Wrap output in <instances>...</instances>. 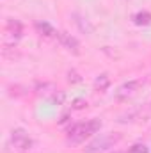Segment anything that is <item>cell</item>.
Wrapping results in <instances>:
<instances>
[{
	"instance_id": "1",
	"label": "cell",
	"mask_w": 151,
	"mask_h": 153,
	"mask_svg": "<svg viewBox=\"0 0 151 153\" xmlns=\"http://www.w3.org/2000/svg\"><path fill=\"white\" fill-rule=\"evenodd\" d=\"M100 128H101V121L96 119V117L87 119V121H82V123H76V125H73V126L68 130V134H66V143H68V144H73V146L82 144L85 139H89V137H93L94 134H98Z\"/></svg>"
},
{
	"instance_id": "9",
	"label": "cell",
	"mask_w": 151,
	"mask_h": 153,
	"mask_svg": "<svg viewBox=\"0 0 151 153\" xmlns=\"http://www.w3.org/2000/svg\"><path fill=\"white\" fill-rule=\"evenodd\" d=\"M132 20H133L135 25H139V27H146V25H150L151 23V13H148V11H139V13L133 14Z\"/></svg>"
},
{
	"instance_id": "10",
	"label": "cell",
	"mask_w": 151,
	"mask_h": 153,
	"mask_svg": "<svg viewBox=\"0 0 151 153\" xmlns=\"http://www.w3.org/2000/svg\"><path fill=\"white\" fill-rule=\"evenodd\" d=\"M109 85H110V78H109L107 73H101L100 76H96V80H94V87H96L98 91H105Z\"/></svg>"
},
{
	"instance_id": "15",
	"label": "cell",
	"mask_w": 151,
	"mask_h": 153,
	"mask_svg": "<svg viewBox=\"0 0 151 153\" xmlns=\"http://www.w3.org/2000/svg\"><path fill=\"white\" fill-rule=\"evenodd\" d=\"M114 153H128V152H114Z\"/></svg>"
},
{
	"instance_id": "8",
	"label": "cell",
	"mask_w": 151,
	"mask_h": 153,
	"mask_svg": "<svg viewBox=\"0 0 151 153\" xmlns=\"http://www.w3.org/2000/svg\"><path fill=\"white\" fill-rule=\"evenodd\" d=\"M73 18H75V23L78 25V29H80L84 34H87V36H89V34H93V32H94V27L89 23V20H87V18L80 16L78 13H75V14H73Z\"/></svg>"
},
{
	"instance_id": "4",
	"label": "cell",
	"mask_w": 151,
	"mask_h": 153,
	"mask_svg": "<svg viewBox=\"0 0 151 153\" xmlns=\"http://www.w3.org/2000/svg\"><path fill=\"white\" fill-rule=\"evenodd\" d=\"M141 84H142L141 80H128V82L121 84V85L115 89V93H114L115 100H128V98H132V96L139 91Z\"/></svg>"
},
{
	"instance_id": "11",
	"label": "cell",
	"mask_w": 151,
	"mask_h": 153,
	"mask_svg": "<svg viewBox=\"0 0 151 153\" xmlns=\"http://www.w3.org/2000/svg\"><path fill=\"white\" fill-rule=\"evenodd\" d=\"M148 152H150V148L146 144H142V143H137L128 150V153H148Z\"/></svg>"
},
{
	"instance_id": "3",
	"label": "cell",
	"mask_w": 151,
	"mask_h": 153,
	"mask_svg": "<svg viewBox=\"0 0 151 153\" xmlns=\"http://www.w3.org/2000/svg\"><path fill=\"white\" fill-rule=\"evenodd\" d=\"M121 141V134H115V132H110V134H103L100 137H96L87 148H85V153H101V152H107L114 148L117 143Z\"/></svg>"
},
{
	"instance_id": "5",
	"label": "cell",
	"mask_w": 151,
	"mask_h": 153,
	"mask_svg": "<svg viewBox=\"0 0 151 153\" xmlns=\"http://www.w3.org/2000/svg\"><path fill=\"white\" fill-rule=\"evenodd\" d=\"M57 41H59L68 52H71L73 55H78V53H80V43H78V39H76L75 36H71V34H68V32H64V30H59Z\"/></svg>"
},
{
	"instance_id": "2",
	"label": "cell",
	"mask_w": 151,
	"mask_h": 153,
	"mask_svg": "<svg viewBox=\"0 0 151 153\" xmlns=\"http://www.w3.org/2000/svg\"><path fill=\"white\" fill-rule=\"evenodd\" d=\"M32 148V139L23 128H14L5 143V153H27Z\"/></svg>"
},
{
	"instance_id": "7",
	"label": "cell",
	"mask_w": 151,
	"mask_h": 153,
	"mask_svg": "<svg viewBox=\"0 0 151 153\" xmlns=\"http://www.w3.org/2000/svg\"><path fill=\"white\" fill-rule=\"evenodd\" d=\"M34 29L38 30L39 36L48 38V39H57V34H59V30H55L48 22H36L34 23Z\"/></svg>"
},
{
	"instance_id": "14",
	"label": "cell",
	"mask_w": 151,
	"mask_h": 153,
	"mask_svg": "<svg viewBox=\"0 0 151 153\" xmlns=\"http://www.w3.org/2000/svg\"><path fill=\"white\" fill-rule=\"evenodd\" d=\"M70 75H73V78H70V82H78L80 80V76L76 75V73H70Z\"/></svg>"
},
{
	"instance_id": "12",
	"label": "cell",
	"mask_w": 151,
	"mask_h": 153,
	"mask_svg": "<svg viewBox=\"0 0 151 153\" xmlns=\"http://www.w3.org/2000/svg\"><path fill=\"white\" fill-rule=\"evenodd\" d=\"M84 107H87V102L85 100H75L73 102V105H71V109H75V111H80V109H84Z\"/></svg>"
},
{
	"instance_id": "16",
	"label": "cell",
	"mask_w": 151,
	"mask_h": 153,
	"mask_svg": "<svg viewBox=\"0 0 151 153\" xmlns=\"http://www.w3.org/2000/svg\"><path fill=\"white\" fill-rule=\"evenodd\" d=\"M150 105H151V103H150ZM150 112H151V107H150Z\"/></svg>"
},
{
	"instance_id": "6",
	"label": "cell",
	"mask_w": 151,
	"mask_h": 153,
	"mask_svg": "<svg viewBox=\"0 0 151 153\" xmlns=\"http://www.w3.org/2000/svg\"><path fill=\"white\" fill-rule=\"evenodd\" d=\"M5 34H7V38L13 39L14 43L20 41L21 36H23V25H21V22L9 18V20L5 22Z\"/></svg>"
},
{
	"instance_id": "13",
	"label": "cell",
	"mask_w": 151,
	"mask_h": 153,
	"mask_svg": "<svg viewBox=\"0 0 151 153\" xmlns=\"http://www.w3.org/2000/svg\"><path fill=\"white\" fill-rule=\"evenodd\" d=\"M52 102H53V103H62V102H64V93H59V94H55V96L52 98Z\"/></svg>"
}]
</instances>
